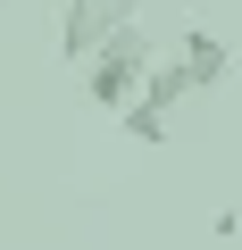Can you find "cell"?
Returning a JSON list of instances; mask_svg holds the SVG:
<instances>
[{
  "instance_id": "7a4b0ae2",
  "label": "cell",
  "mask_w": 242,
  "mask_h": 250,
  "mask_svg": "<svg viewBox=\"0 0 242 250\" xmlns=\"http://www.w3.org/2000/svg\"><path fill=\"white\" fill-rule=\"evenodd\" d=\"M117 25H134V0H67V17H59V59L84 67Z\"/></svg>"
},
{
  "instance_id": "5b68a950",
  "label": "cell",
  "mask_w": 242,
  "mask_h": 250,
  "mask_svg": "<svg viewBox=\"0 0 242 250\" xmlns=\"http://www.w3.org/2000/svg\"><path fill=\"white\" fill-rule=\"evenodd\" d=\"M117 125H126L134 142H167V134H176V125H167V108H151V100H126V108H117Z\"/></svg>"
},
{
  "instance_id": "277c9868",
  "label": "cell",
  "mask_w": 242,
  "mask_h": 250,
  "mask_svg": "<svg viewBox=\"0 0 242 250\" xmlns=\"http://www.w3.org/2000/svg\"><path fill=\"white\" fill-rule=\"evenodd\" d=\"M192 92H200V83L184 75V59H151V75H142V100H151V108H167V117H176Z\"/></svg>"
},
{
  "instance_id": "8992f818",
  "label": "cell",
  "mask_w": 242,
  "mask_h": 250,
  "mask_svg": "<svg viewBox=\"0 0 242 250\" xmlns=\"http://www.w3.org/2000/svg\"><path fill=\"white\" fill-rule=\"evenodd\" d=\"M234 208H242V192H234Z\"/></svg>"
},
{
  "instance_id": "6da1fadb",
  "label": "cell",
  "mask_w": 242,
  "mask_h": 250,
  "mask_svg": "<svg viewBox=\"0 0 242 250\" xmlns=\"http://www.w3.org/2000/svg\"><path fill=\"white\" fill-rule=\"evenodd\" d=\"M151 34L142 25H117L92 59H84V92H92V108L100 117H117V108H126V100H142V75H151Z\"/></svg>"
},
{
  "instance_id": "3957f363",
  "label": "cell",
  "mask_w": 242,
  "mask_h": 250,
  "mask_svg": "<svg viewBox=\"0 0 242 250\" xmlns=\"http://www.w3.org/2000/svg\"><path fill=\"white\" fill-rule=\"evenodd\" d=\"M176 59H184V75H192L200 92H217V83H225V67H234V50H225V34H209V25H192V34L176 42Z\"/></svg>"
}]
</instances>
